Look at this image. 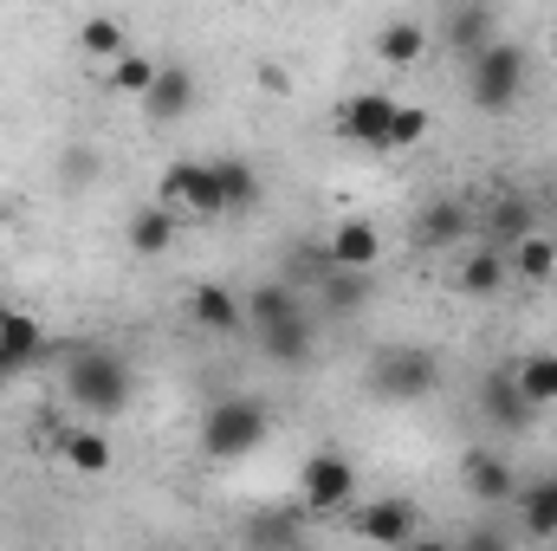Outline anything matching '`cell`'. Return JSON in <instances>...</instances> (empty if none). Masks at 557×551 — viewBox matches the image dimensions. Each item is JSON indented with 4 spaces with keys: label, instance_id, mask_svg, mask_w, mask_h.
<instances>
[{
    "label": "cell",
    "instance_id": "6da1fadb",
    "mask_svg": "<svg viewBox=\"0 0 557 551\" xmlns=\"http://www.w3.org/2000/svg\"><path fill=\"white\" fill-rule=\"evenodd\" d=\"M65 396L85 415H124L131 396H137V370L117 351H104V344H78L65 357Z\"/></svg>",
    "mask_w": 557,
    "mask_h": 551
},
{
    "label": "cell",
    "instance_id": "7a4b0ae2",
    "mask_svg": "<svg viewBox=\"0 0 557 551\" xmlns=\"http://www.w3.org/2000/svg\"><path fill=\"white\" fill-rule=\"evenodd\" d=\"M525 85H532V59H525V46H512V39H486V46L467 59V105H473L480 118H506V111L525 98Z\"/></svg>",
    "mask_w": 557,
    "mask_h": 551
},
{
    "label": "cell",
    "instance_id": "3957f363",
    "mask_svg": "<svg viewBox=\"0 0 557 551\" xmlns=\"http://www.w3.org/2000/svg\"><path fill=\"white\" fill-rule=\"evenodd\" d=\"M267 428H273V415L260 396H221L201 415V454L208 461H247L267 441Z\"/></svg>",
    "mask_w": 557,
    "mask_h": 551
},
{
    "label": "cell",
    "instance_id": "277c9868",
    "mask_svg": "<svg viewBox=\"0 0 557 551\" xmlns=\"http://www.w3.org/2000/svg\"><path fill=\"white\" fill-rule=\"evenodd\" d=\"M441 390V357L421 344H383L370 357V396L376 403H421Z\"/></svg>",
    "mask_w": 557,
    "mask_h": 551
},
{
    "label": "cell",
    "instance_id": "5b68a950",
    "mask_svg": "<svg viewBox=\"0 0 557 551\" xmlns=\"http://www.w3.org/2000/svg\"><path fill=\"white\" fill-rule=\"evenodd\" d=\"M298 506L305 513H344V506H357V467H350V454H337V448L305 454V467H298Z\"/></svg>",
    "mask_w": 557,
    "mask_h": 551
},
{
    "label": "cell",
    "instance_id": "8992f818",
    "mask_svg": "<svg viewBox=\"0 0 557 551\" xmlns=\"http://www.w3.org/2000/svg\"><path fill=\"white\" fill-rule=\"evenodd\" d=\"M162 201H169L175 215H201V221L227 215V195H221L214 162H195V156H182V162L162 169Z\"/></svg>",
    "mask_w": 557,
    "mask_h": 551
},
{
    "label": "cell",
    "instance_id": "52a82bcc",
    "mask_svg": "<svg viewBox=\"0 0 557 551\" xmlns=\"http://www.w3.org/2000/svg\"><path fill=\"white\" fill-rule=\"evenodd\" d=\"M389 124H396V98L389 91H350L337 105V137L357 143V149H383Z\"/></svg>",
    "mask_w": 557,
    "mask_h": 551
},
{
    "label": "cell",
    "instance_id": "ba28073f",
    "mask_svg": "<svg viewBox=\"0 0 557 551\" xmlns=\"http://www.w3.org/2000/svg\"><path fill=\"white\" fill-rule=\"evenodd\" d=\"M441 46L447 52H460V59H473L486 39H499V7L493 0H447V13H441Z\"/></svg>",
    "mask_w": 557,
    "mask_h": 551
},
{
    "label": "cell",
    "instance_id": "9c48e42d",
    "mask_svg": "<svg viewBox=\"0 0 557 551\" xmlns=\"http://www.w3.org/2000/svg\"><path fill=\"white\" fill-rule=\"evenodd\" d=\"M350 532L370 539V546H416L421 513H416V500H363L350 513Z\"/></svg>",
    "mask_w": 557,
    "mask_h": 551
},
{
    "label": "cell",
    "instance_id": "30bf717a",
    "mask_svg": "<svg viewBox=\"0 0 557 551\" xmlns=\"http://www.w3.org/2000/svg\"><path fill=\"white\" fill-rule=\"evenodd\" d=\"M460 487H467V500H486V506L519 500V474L499 448H467L460 454Z\"/></svg>",
    "mask_w": 557,
    "mask_h": 551
},
{
    "label": "cell",
    "instance_id": "8fae6325",
    "mask_svg": "<svg viewBox=\"0 0 557 551\" xmlns=\"http://www.w3.org/2000/svg\"><path fill=\"white\" fill-rule=\"evenodd\" d=\"M253 338H260V357L278 364V370H305L318 357V318H311V305L292 311V318H278V325H267V331H253Z\"/></svg>",
    "mask_w": 557,
    "mask_h": 551
},
{
    "label": "cell",
    "instance_id": "7c38bea8",
    "mask_svg": "<svg viewBox=\"0 0 557 551\" xmlns=\"http://www.w3.org/2000/svg\"><path fill=\"white\" fill-rule=\"evenodd\" d=\"M480 415H486L499 434H525V428L539 421V403L519 390V377H512V370H493V377L480 383Z\"/></svg>",
    "mask_w": 557,
    "mask_h": 551
},
{
    "label": "cell",
    "instance_id": "4fadbf2b",
    "mask_svg": "<svg viewBox=\"0 0 557 551\" xmlns=\"http://www.w3.org/2000/svg\"><path fill=\"white\" fill-rule=\"evenodd\" d=\"M188 318L201 325V331H214V338H247L253 325H247V298H234L227 285H195L188 292Z\"/></svg>",
    "mask_w": 557,
    "mask_h": 551
},
{
    "label": "cell",
    "instance_id": "5bb4252c",
    "mask_svg": "<svg viewBox=\"0 0 557 551\" xmlns=\"http://www.w3.org/2000/svg\"><path fill=\"white\" fill-rule=\"evenodd\" d=\"M324 267H357V273L383 267V228L376 221H337L324 241Z\"/></svg>",
    "mask_w": 557,
    "mask_h": 551
},
{
    "label": "cell",
    "instance_id": "9a60e30c",
    "mask_svg": "<svg viewBox=\"0 0 557 551\" xmlns=\"http://www.w3.org/2000/svg\"><path fill=\"white\" fill-rule=\"evenodd\" d=\"M137 105H143L149 124H182V118L195 111V72H188V65H162L156 85L143 91Z\"/></svg>",
    "mask_w": 557,
    "mask_h": 551
},
{
    "label": "cell",
    "instance_id": "2e32d148",
    "mask_svg": "<svg viewBox=\"0 0 557 551\" xmlns=\"http://www.w3.org/2000/svg\"><path fill=\"white\" fill-rule=\"evenodd\" d=\"M454 285H460L467 298H499V292L512 285V260H506V247H486V241H473V254L460 260Z\"/></svg>",
    "mask_w": 557,
    "mask_h": 551
},
{
    "label": "cell",
    "instance_id": "e0dca14e",
    "mask_svg": "<svg viewBox=\"0 0 557 551\" xmlns=\"http://www.w3.org/2000/svg\"><path fill=\"white\" fill-rule=\"evenodd\" d=\"M454 241H473V208L467 201H428L416 215V247H454Z\"/></svg>",
    "mask_w": 557,
    "mask_h": 551
},
{
    "label": "cell",
    "instance_id": "ac0fdd59",
    "mask_svg": "<svg viewBox=\"0 0 557 551\" xmlns=\"http://www.w3.org/2000/svg\"><path fill=\"white\" fill-rule=\"evenodd\" d=\"M124 241H131V254L137 260H162L169 247H175V208L169 201H149L131 215V228H124Z\"/></svg>",
    "mask_w": 557,
    "mask_h": 551
},
{
    "label": "cell",
    "instance_id": "d6986e66",
    "mask_svg": "<svg viewBox=\"0 0 557 551\" xmlns=\"http://www.w3.org/2000/svg\"><path fill=\"white\" fill-rule=\"evenodd\" d=\"M539 221H532V201L525 195H499L493 208H486V221H473V241H486V247H512L519 234H532Z\"/></svg>",
    "mask_w": 557,
    "mask_h": 551
},
{
    "label": "cell",
    "instance_id": "ffe728a7",
    "mask_svg": "<svg viewBox=\"0 0 557 551\" xmlns=\"http://www.w3.org/2000/svg\"><path fill=\"white\" fill-rule=\"evenodd\" d=\"M214 175H221V195H227V215H247V208H260V195H267V182H260V169H253L247 156H214Z\"/></svg>",
    "mask_w": 557,
    "mask_h": 551
},
{
    "label": "cell",
    "instance_id": "44dd1931",
    "mask_svg": "<svg viewBox=\"0 0 557 551\" xmlns=\"http://www.w3.org/2000/svg\"><path fill=\"white\" fill-rule=\"evenodd\" d=\"M506 260H512V273H519V279L545 285V279L557 273V241H552V234H539V228H532V234H519V241L506 247Z\"/></svg>",
    "mask_w": 557,
    "mask_h": 551
},
{
    "label": "cell",
    "instance_id": "7402d4cb",
    "mask_svg": "<svg viewBox=\"0 0 557 551\" xmlns=\"http://www.w3.org/2000/svg\"><path fill=\"white\" fill-rule=\"evenodd\" d=\"M428 39H434V33H428L421 20H389V26L376 33V59H383V65H416L421 52H428Z\"/></svg>",
    "mask_w": 557,
    "mask_h": 551
},
{
    "label": "cell",
    "instance_id": "603a6c76",
    "mask_svg": "<svg viewBox=\"0 0 557 551\" xmlns=\"http://www.w3.org/2000/svg\"><path fill=\"white\" fill-rule=\"evenodd\" d=\"M512 377H519V390H525L539 409H557V351H532V357H519Z\"/></svg>",
    "mask_w": 557,
    "mask_h": 551
},
{
    "label": "cell",
    "instance_id": "cb8c5ba5",
    "mask_svg": "<svg viewBox=\"0 0 557 551\" xmlns=\"http://www.w3.org/2000/svg\"><path fill=\"white\" fill-rule=\"evenodd\" d=\"M0 351H7V364L20 370V364H33V357L46 351V331H39L26 311H0Z\"/></svg>",
    "mask_w": 557,
    "mask_h": 551
},
{
    "label": "cell",
    "instance_id": "d4e9b609",
    "mask_svg": "<svg viewBox=\"0 0 557 551\" xmlns=\"http://www.w3.org/2000/svg\"><path fill=\"white\" fill-rule=\"evenodd\" d=\"M78 46H85L91 59H104V65H111V59H124V52H131V33H124V20H111V13H91V20L78 26Z\"/></svg>",
    "mask_w": 557,
    "mask_h": 551
},
{
    "label": "cell",
    "instance_id": "484cf974",
    "mask_svg": "<svg viewBox=\"0 0 557 551\" xmlns=\"http://www.w3.org/2000/svg\"><path fill=\"white\" fill-rule=\"evenodd\" d=\"M292 311H305V298H298L292 285H253V292H247V325H253V331H267V325L292 318Z\"/></svg>",
    "mask_w": 557,
    "mask_h": 551
},
{
    "label": "cell",
    "instance_id": "4316f807",
    "mask_svg": "<svg viewBox=\"0 0 557 551\" xmlns=\"http://www.w3.org/2000/svg\"><path fill=\"white\" fill-rule=\"evenodd\" d=\"M156 72H162V65H156L149 52H137V46H131L124 59H111V72H104V85H111L117 98H143V91L156 85Z\"/></svg>",
    "mask_w": 557,
    "mask_h": 551
},
{
    "label": "cell",
    "instance_id": "83f0119b",
    "mask_svg": "<svg viewBox=\"0 0 557 551\" xmlns=\"http://www.w3.org/2000/svg\"><path fill=\"white\" fill-rule=\"evenodd\" d=\"M59 454H65L78 474H104V467H111V441H104L98 428H72V434H59Z\"/></svg>",
    "mask_w": 557,
    "mask_h": 551
},
{
    "label": "cell",
    "instance_id": "f1b7e54d",
    "mask_svg": "<svg viewBox=\"0 0 557 551\" xmlns=\"http://www.w3.org/2000/svg\"><path fill=\"white\" fill-rule=\"evenodd\" d=\"M519 519H525V532H532V539H557V480H552V474L519 500Z\"/></svg>",
    "mask_w": 557,
    "mask_h": 551
},
{
    "label": "cell",
    "instance_id": "f546056e",
    "mask_svg": "<svg viewBox=\"0 0 557 551\" xmlns=\"http://www.w3.org/2000/svg\"><path fill=\"white\" fill-rule=\"evenodd\" d=\"M363 298H370V279L357 267H324V305L331 311H357Z\"/></svg>",
    "mask_w": 557,
    "mask_h": 551
},
{
    "label": "cell",
    "instance_id": "4dcf8cb0",
    "mask_svg": "<svg viewBox=\"0 0 557 551\" xmlns=\"http://www.w3.org/2000/svg\"><path fill=\"white\" fill-rule=\"evenodd\" d=\"M421 137H428V111H421V105H396V124H389L383 149H389V156H403V149H416Z\"/></svg>",
    "mask_w": 557,
    "mask_h": 551
},
{
    "label": "cell",
    "instance_id": "1f68e13d",
    "mask_svg": "<svg viewBox=\"0 0 557 551\" xmlns=\"http://www.w3.org/2000/svg\"><path fill=\"white\" fill-rule=\"evenodd\" d=\"M59 175H65L72 188H91V182H98V149H91V143H72V149L59 156Z\"/></svg>",
    "mask_w": 557,
    "mask_h": 551
},
{
    "label": "cell",
    "instance_id": "d6a6232c",
    "mask_svg": "<svg viewBox=\"0 0 557 551\" xmlns=\"http://www.w3.org/2000/svg\"><path fill=\"white\" fill-rule=\"evenodd\" d=\"M247 539H260V546H292V539H305V526H298V519H278V513H267V519H253V532H247Z\"/></svg>",
    "mask_w": 557,
    "mask_h": 551
},
{
    "label": "cell",
    "instance_id": "836d02e7",
    "mask_svg": "<svg viewBox=\"0 0 557 551\" xmlns=\"http://www.w3.org/2000/svg\"><path fill=\"white\" fill-rule=\"evenodd\" d=\"M7 377H13V364H7V351H0V383H7Z\"/></svg>",
    "mask_w": 557,
    "mask_h": 551
},
{
    "label": "cell",
    "instance_id": "e575fe53",
    "mask_svg": "<svg viewBox=\"0 0 557 551\" xmlns=\"http://www.w3.org/2000/svg\"><path fill=\"white\" fill-rule=\"evenodd\" d=\"M0 311H7V298H0Z\"/></svg>",
    "mask_w": 557,
    "mask_h": 551
},
{
    "label": "cell",
    "instance_id": "d590c367",
    "mask_svg": "<svg viewBox=\"0 0 557 551\" xmlns=\"http://www.w3.org/2000/svg\"><path fill=\"white\" fill-rule=\"evenodd\" d=\"M552 480H557V467H552Z\"/></svg>",
    "mask_w": 557,
    "mask_h": 551
}]
</instances>
